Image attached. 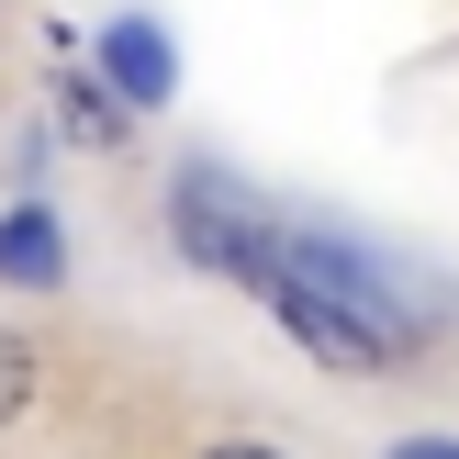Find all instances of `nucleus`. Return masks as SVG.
<instances>
[{
    "mask_svg": "<svg viewBox=\"0 0 459 459\" xmlns=\"http://www.w3.org/2000/svg\"><path fill=\"white\" fill-rule=\"evenodd\" d=\"M169 224H179V247H191L213 281H236V291H281V269H291V224L269 213L247 179H224V169H179Z\"/></svg>",
    "mask_w": 459,
    "mask_h": 459,
    "instance_id": "f257e3e1",
    "label": "nucleus"
},
{
    "mask_svg": "<svg viewBox=\"0 0 459 459\" xmlns=\"http://www.w3.org/2000/svg\"><path fill=\"white\" fill-rule=\"evenodd\" d=\"M269 303H281V325L303 336L325 370H393V359H403V336L381 325V314H359L348 291H325L314 269H281V291H269Z\"/></svg>",
    "mask_w": 459,
    "mask_h": 459,
    "instance_id": "f03ea898",
    "label": "nucleus"
},
{
    "mask_svg": "<svg viewBox=\"0 0 459 459\" xmlns=\"http://www.w3.org/2000/svg\"><path fill=\"white\" fill-rule=\"evenodd\" d=\"M101 79L124 90L134 112H157V101L179 90V45L157 34V22H112V34H101Z\"/></svg>",
    "mask_w": 459,
    "mask_h": 459,
    "instance_id": "7ed1b4c3",
    "label": "nucleus"
},
{
    "mask_svg": "<svg viewBox=\"0 0 459 459\" xmlns=\"http://www.w3.org/2000/svg\"><path fill=\"white\" fill-rule=\"evenodd\" d=\"M0 281H12V291L67 281V236H56V213H45V202H12V213H0Z\"/></svg>",
    "mask_w": 459,
    "mask_h": 459,
    "instance_id": "20e7f679",
    "label": "nucleus"
},
{
    "mask_svg": "<svg viewBox=\"0 0 459 459\" xmlns=\"http://www.w3.org/2000/svg\"><path fill=\"white\" fill-rule=\"evenodd\" d=\"M124 112L134 101L101 79V67H67V79H56V124L79 134V146H124Z\"/></svg>",
    "mask_w": 459,
    "mask_h": 459,
    "instance_id": "39448f33",
    "label": "nucleus"
},
{
    "mask_svg": "<svg viewBox=\"0 0 459 459\" xmlns=\"http://www.w3.org/2000/svg\"><path fill=\"white\" fill-rule=\"evenodd\" d=\"M22 403H34V348H22V336L0 325V426H12Z\"/></svg>",
    "mask_w": 459,
    "mask_h": 459,
    "instance_id": "423d86ee",
    "label": "nucleus"
},
{
    "mask_svg": "<svg viewBox=\"0 0 459 459\" xmlns=\"http://www.w3.org/2000/svg\"><path fill=\"white\" fill-rule=\"evenodd\" d=\"M381 459H459V437H403V448H381Z\"/></svg>",
    "mask_w": 459,
    "mask_h": 459,
    "instance_id": "0eeeda50",
    "label": "nucleus"
},
{
    "mask_svg": "<svg viewBox=\"0 0 459 459\" xmlns=\"http://www.w3.org/2000/svg\"><path fill=\"white\" fill-rule=\"evenodd\" d=\"M202 459H281V448H258V437H224V448H202Z\"/></svg>",
    "mask_w": 459,
    "mask_h": 459,
    "instance_id": "6e6552de",
    "label": "nucleus"
}]
</instances>
